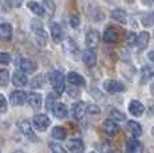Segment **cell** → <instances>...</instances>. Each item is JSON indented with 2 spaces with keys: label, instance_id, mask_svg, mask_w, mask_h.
Here are the masks:
<instances>
[{
  "label": "cell",
  "instance_id": "cell-3",
  "mask_svg": "<svg viewBox=\"0 0 154 153\" xmlns=\"http://www.w3.org/2000/svg\"><path fill=\"white\" fill-rule=\"evenodd\" d=\"M32 123H34L36 130L44 132L50 126V118L46 114H36V116L32 118Z\"/></svg>",
  "mask_w": 154,
  "mask_h": 153
},
{
  "label": "cell",
  "instance_id": "cell-17",
  "mask_svg": "<svg viewBox=\"0 0 154 153\" xmlns=\"http://www.w3.org/2000/svg\"><path fill=\"white\" fill-rule=\"evenodd\" d=\"M12 38V26L10 23H3L0 24V39L10 40Z\"/></svg>",
  "mask_w": 154,
  "mask_h": 153
},
{
  "label": "cell",
  "instance_id": "cell-9",
  "mask_svg": "<svg viewBox=\"0 0 154 153\" xmlns=\"http://www.w3.org/2000/svg\"><path fill=\"white\" fill-rule=\"evenodd\" d=\"M99 45V34L94 30H90L86 35V46L88 48H95Z\"/></svg>",
  "mask_w": 154,
  "mask_h": 153
},
{
  "label": "cell",
  "instance_id": "cell-32",
  "mask_svg": "<svg viewBox=\"0 0 154 153\" xmlns=\"http://www.w3.org/2000/svg\"><path fill=\"white\" fill-rule=\"evenodd\" d=\"M110 116L112 120H115V121H125L126 120V116L122 113V111L117 110V109H111L110 111Z\"/></svg>",
  "mask_w": 154,
  "mask_h": 153
},
{
  "label": "cell",
  "instance_id": "cell-46",
  "mask_svg": "<svg viewBox=\"0 0 154 153\" xmlns=\"http://www.w3.org/2000/svg\"><path fill=\"white\" fill-rule=\"evenodd\" d=\"M126 2H129V3H133V2H134V0H126Z\"/></svg>",
  "mask_w": 154,
  "mask_h": 153
},
{
  "label": "cell",
  "instance_id": "cell-4",
  "mask_svg": "<svg viewBox=\"0 0 154 153\" xmlns=\"http://www.w3.org/2000/svg\"><path fill=\"white\" fill-rule=\"evenodd\" d=\"M103 89L110 94H115V93H121L125 90V85L119 81H114V79H110V81H106L103 83Z\"/></svg>",
  "mask_w": 154,
  "mask_h": 153
},
{
  "label": "cell",
  "instance_id": "cell-31",
  "mask_svg": "<svg viewBox=\"0 0 154 153\" xmlns=\"http://www.w3.org/2000/svg\"><path fill=\"white\" fill-rule=\"evenodd\" d=\"M43 85H44V76L43 75H36L35 78H32L31 86L34 87V89H40Z\"/></svg>",
  "mask_w": 154,
  "mask_h": 153
},
{
  "label": "cell",
  "instance_id": "cell-8",
  "mask_svg": "<svg viewBox=\"0 0 154 153\" xmlns=\"http://www.w3.org/2000/svg\"><path fill=\"white\" fill-rule=\"evenodd\" d=\"M82 59H83V63L87 67H94L97 64V54L94 52L93 48H88L86 51H83Z\"/></svg>",
  "mask_w": 154,
  "mask_h": 153
},
{
  "label": "cell",
  "instance_id": "cell-45",
  "mask_svg": "<svg viewBox=\"0 0 154 153\" xmlns=\"http://www.w3.org/2000/svg\"><path fill=\"white\" fill-rule=\"evenodd\" d=\"M150 92H152V94L154 95V83L152 85V86H150Z\"/></svg>",
  "mask_w": 154,
  "mask_h": 153
},
{
  "label": "cell",
  "instance_id": "cell-1",
  "mask_svg": "<svg viewBox=\"0 0 154 153\" xmlns=\"http://www.w3.org/2000/svg\"><path fill=\"white\" fill-rule=\"evenodd\" d=\"M48 81L56 94H63L66 90V78L60 71H52L48 74Z\"/></svg>",
  "mask_w": 154,
  "mask_h": 153
},
{
  "label": "cell",
  "instance_id": "cell-47",
  "mask_svg": "<svg viewBox=\"0 0 154 153\" xmlns=\"http://www.w3.org/2000/svg\"><path fill=\"white\" fill-rule=\"evenodd\" d=\"M152 133H153V136H154V128H153V130H152Z\"/></svg>",
  "mask_w": 154,
  "mask_h": 153
},
{
  "label": "cell",
  "instance_id": "cell-19",
  "mask_svg": "<svg viewBox=\"0 0 154 153\" xmlns=\"http://www.w3.org/2000/svg\"><path fill=\"white\" fill-rule=\"evenodd\" d=\"M27 102L32 109H39L42 106V97L38 93H29L27 97Z\"/></svg>",
  "mask_w": 154,
  "mask_h": 153
},
{
  "label": "cell",
  "instance_id": "cell-6",
  "mask_svg": "<svg viewBox=\"0 0 154 153\" xmlns=\"http://www.w3.org/2000/svg\"><path fill=\"white\" fill-rule=\"evenodd\" d=\"M38 69V64L34 59H29V58H24V59L20 61V70H23L27 74H32L35 73Z\"/></svg>",
  "mask_w": 154,
  "mask_h": 153
},
{
  "label": "cell",
  "instance_id": "cell-37",
  "mask_svg": "<svg viewBox=\"0 0 154 153\" xmlns=\"http://www.w3.org/2000/svg\"><path fill=\"white\" fill-rule=\"evenodd\" d=\"M87 113L88 114H99L100 109L97 106V105H88L87 106Z\"/></svg>",
  "mask_w": 154,
  "mask_h": 153
},
{
  "label": "cell",
  "instance_id": "cell-26",
  "mask_svg": "<svg viewBox=\"0 0 154 153\" xmlns=\"http://www.w3.org/2000/svg\"><path fill=\"white\" fill-rule=\"evenodd\" d=\"M149 39H150V36L147 32H145V31L141 32V34L137 36V47L140 50H143L145 47L147 46V43H149Z\"/></svg>",
  "mask_w": 154,
  "mask_h": 153
},
{
  "label": "cell",
  "instance_id": "cell-14",
  "mask_svg": "<svg viewBox=\"0 0 154 153\" xmlns=\"http://www.w3.org/2000/svg\"><path fill=\"white\" fill-rule=\"evenodd\" d=\"M103 128H105V132L107 136H115V134L118 133V130H119V126H118V123L115 121H112V120H107V121H105L103 123Z\"/></svg>",
  "mask_w": 154,
  "mask_h": 153
},
{
  "label": "cell",
  "instance_id": "cell-24",
  "mask_svg": "<svg viewBox=\"0 0 154 153\" xmlns=\"http://www.w3.org/2000/svg\"><path fill=\"white\" fill-rule=\"evenodd\" d=\"M127 130H129L134 137H140L142 134L141 125L138 122H135V121H129L127 122Z\"/></svg>",
  "mask_w": 154,
  "mask_h": 153
},
{
  "label": "cell",
  "instance_id": "cell-16",
  "mask_svg": "<svg viewBox=\"0 0 154 153\" xmlns=\"http://www.w3.org/2000/svg\"><path fill=\"white\" fill-rule=\"evenodd\" d=\"M67 149L70 152H82L85 149V145H83V141L79 140V138H72L67 142Z\"/></svg>",
  "mask_w": 154,
  "mask_h": 153
},
{
  "label": "cell",
  "instance_id": "cell-29",
  "mask_svg": "<svg viewBox=\"0 0 154 153\" xmlns=\"http://www.w3.org/2000/svg\"><path fill=\"white\" fill-rule=\"evenodd\" d=\"M10 82V73L4 69H0V86H7Z\"/></svg>",
  "mask_w": 154,
  "mask_h": 153
},
{
  "label": "cell",
  "instance_id": "cell-18",
  "mask_svg": "<svg viewBox=\"0 0 154 153\" xmlns=\"http://www.w3.org/2000/svg\"><path fill=\"white\" fill-rule=\"evenodd\" d=\"M154 76V66H143L141 69V83H146Z\"/></svg>",
  "mask_w": 154,
  "mask_h": 153
},
{
  "label": "cell",
  "instance_id": "cell-30",
  "mask_svg": "<svg viewBox=\"0 0 154 153\" xmlns=\"http://www.w3.org/2000/svg\"><path fill=\"white\" fill-rule=\"evenodd\" d=\"M142 24L149 27V26H153L154 24V12H149V14H145L142 16Z\"/></svg>",
  "mask_w": 154,
  "mask_h": 153
},
{
  "label": "cell",
  "instance_id": "cell-7",
  "mask_svg": "<svg viewBox=\"0 0 154 153\" xmlns=\"http://www.w3.org/2000/svg\"><path fill=\"white\" fill-rule=\"evenodd\" d=\"M50 28H51V38L54 39V42H56V43L62 42V39H63V34H64L62 26L59 24V23L54 22V23L50 24Z\"/></svg>",
  "mask_w": 154,
  "mask_h": 153
},
{
  "label": "cell",
  "instance_id": "cell-38",
  "mask_svg": "<svg viewBox=\"0 0 154 153\" xmlns=\"http://www.w3.org/2000/svg\"><path fill=\"white\" fill-rule=\"evenodd\" d=\"M50 148H51L54 152H58V153H66V149L62 148V146H60V145H58V144H50Z\"/></svg>",
  "mask_w": 154,
  "mask_h": 153
},
{
  "label": "cell",
  "instance_id": "cell-5",
  "mask_svg": "<svg viewBox=\"0 0 154 153\" xmlns=\"http://www.w3.org/2000/svg\"><path fill=\"white\" fill-rule=\"evenodd\" d=\"M27 94L24 92H22V90H16V92H14L11 94L10 97V102L14 105V106H22V105H24L26 102H27Z\"/></svg>",
  "mask_w": 154,
  "mask_h": 153
},
{
  "label": "cell",
  "instance_id": "cell-42",
  "mask_svg": "<svg viewBox=\"0 0 154 153\" xmlns=\"http://www.w3.org/2000/svg\"><path fill=\"white\" fill-rule=\"evenodd\" d=\"M7 4H11L14 7H20L22 5V0H7Z\"/></svg>",
  "mask_w": 154,
  "mask_h": 153
},
{
  "label": "cell",
  "instance_id": "cell-36",
  "mask_svg": "<svg viewBox=\"0 0 154 153\" xmlns=\"http://www.w3.org/2000/svg\"><path fill=\"white\" fill-rule=\"evenodd\" d=\"M11 61L10 54L7 52H0V64H8Z\"/></svg>",
  "mask_w": 154,
  "mask_h": 153
},
{
  "label": "cell",
  "instance_id": "cell-44",
  "mask_svg": "<svg viewBox=\"0 0 154 153\" xmlns=\"http://www.w3.org/2000/svg\"><path fill=\"white\" fill-rule=\"evenodd\" d=\"M154 2V0H143V4H146V5H149V4H152V3Z\"/></svg>",
  "mask_w": 154,
  "mask_h": 153
},
{
  "label": "cell",
  "instance_id": "cell-39",
  "mask_svg": "<svg viewBox=\"0 0 154 153\" xmlns=\"http://www.w3.org/2000/svg\"><path fill=\"white\" fill-rule=\"evenodd\" d=\"M7 110V101H5L4 95L3 94H0V111H5Z\"/></svg>",
  "mask_w": 154,
  "mask_h": 153
},
{
  "label": "cell",
  "instance_id": "cell-48",
  "mask_svg": "<svg viewBox=\"0 0 154 153\" xmlns=\"http://www.w3.org/2000/svg\"><path fill=\"white\" fill-rule=\"evenodd\" d=\"M110 2H112V0H110Z\"/></svg>",
  "mask_w": 154,
  "mask_h": 153
},
{
  "label": "cell",
  "instance_id": "cell-43",
  "mask_svg": "<svg viewBox=\"0 0 154 153\" xmlns=\"http://www.w3.org/2000/svg\"><path fill=\"white\" fill-rule=\"evenodd\" d=\"M149 58H150V61L154 62V51H150L149 52Z\"/></svg>",
  "mask_w": 154,
  "mask_h": 153
},
{
  "label": "cell",
  "instance_id": "cell-11",
  "mask_svg": "<svg viewBox=\"0 0 154 153\" xmlns=\"http://www.w3.org/2000/svg\"><path fill=\"white\" fill-rule=\"evenodd\" d=\"M12 82H14V85L16 87H23V86H26L27 85V82H28V79H27V76L24 75V71H19V70H15V73H14V76H12Z\"/></svg>",
  "mask_w": 154,
  "mask_h": 153
},
{
  "label": "cell",
  "instance_id": "cell-40",
  "mask_svg": "<svg viewBox=\"0 0 154 153\" xmlns=\"http://www.w3.org/2000/svg\"><path fill=\"white\" fill-rule=\"evenodd\" d=\"M70 26H71V27H74V28L78 27V26H79V19H78V17H76V16H71L70 17Z\"/></svg>",
  "mask_w": 154,
  "mask_h": 153
},
{
  "label": "cell",
  "instance_id": "cell-34",
  "mask_svg": "<svg viewBox=\"0 0 154 153\" xmlns=\"http://www.w3.org/2000/svg\"><path fill=\"white\" fill-rule=\"evenodd\" d=\"M126 45L127 46H135L137 45V35L134 34V32H129L126 36Z\"/></svg>",
  "mask_w": 154,
  "mask_h": 153
},
{
  "label": "cell",
  "instance_id": "cell-22",
  "mask_svg": "<svg viewBox=\"0 0 154 153\" xmlns=\"http://www.w3.org/2000/svg\"><path fill=\"white\" fill-rule=\"evenodd\" d=\"M52 111H54L55 117L56 118H66L67 116H69V110H67V106L64 104H56L54 109H52Z\"/></svg>",
  "mask_w": 154,
  "mask_h": 153
},
{
  "label": "cell",
  "instance_id": "cell-13",
  "mask_svg": "<svg viewBox=\"0 0 154 153\" xmlns=\"http://www.w3.org/2000/svg\"><path fill=\"white\" fill-rule=\"evenodd\" d=\"M126 149L130 153H140V152L143 151V146H142V144L138 140L130 138V140H127V142H126Z\"/></svg>",
  "mask_w": 154,
  "mask_h": 153
},
{
  "label": "cell",
  "instance_id": "cell-28",
  "mask_svg": "<svg viewBox=\"0 0 154 153\" xmlns=\"http://www.w3.org/2000/svg\"><path fill=\"white\" fill-rule=\"evenodd\" d=\"M51 134H52V137L55 138V140H64V138L67 137V132H66V129L64 128H62V126H55L54 129H52V132H51Z\"/></svg>",
  "mask_w": 154,
  "mask_h": 153
},
{
  "label": "cell",
  "instance_id": "cell-41",
  "mask_svg": "<svg viewBox=\"0 0 154 153\" xmlns=\"http://www.w3.org/2000/svg\"><path fill=\"white\" fill-rule=\"evenodd\" d=\"M69 94L71 97H78L79 95V92L76 90V87H72V85H71V87L69 89Z\"/></svg>",
  "mask_w": 154,
  "mask_h": 153
},
{
  "label": "cell",
  "instance_id": "cell-35",
  "mask_svg": "<svg viewBox=\"0 0 154 153\" xmlns=\"http://www.w3.org/2000/svg\"><path fill=\"white\" fill-rule=\"evenodd\" d=\"M55 101H56V98H55L54 94H48V95H47V104H46L47 110H52V109H54Z\"/></svg>",
  "mask_w": 154,
  "mask_h": 153
},
{
  "label": "cell",
  "instance_id": "cell-27",
  "mask_svg": "<svg viewBox=\"0 0 154 153\" xmlns=\"http://www.w3.org/2000/svg\"><path fill=\"white\" fill-rule=\"evenodd\" d=\"M27 7L35 14V15H38V16H43L44 15V8L39 4V3H36V2H28L27 3Z\"/></svg>",
  "mask_w": 154,
  "mask_h": 153
},
{
  "label": "cell",
  "instance_id": "cell-21",
  "mask_svg": "<svg viewBox=\"0 0 154 153\" xmlns=\"http://www.w3.org/2000/svg\"><path fill=\"white\" fill-rule=\"evenodd\" d=\"M19 128H20V130H22V133L24 134L26 137L28 138V140H32V141H36V136H35V133H34V130H32V128H31V125H29L28 122H22L19 125Z\"/></svg>",
  "mask_w": 154,
  "mask_h": 153
},
{
  "label": "cell",
  "instance_id": "cell-12",
  "mask_svg": "<svg viewBox=\"0 0 154 153\" xmlns=\"http://www.w3.org/2000/svg\"><path fill=\"white\" fill-rule=\"evenodd\" d=\"M67 81H69L72 86H85V85H86L85 78L81 74L75 73V71L69 73V75H67Z\"/></svg>",
  "mask_w": 154,
  "mask_h": 153
},
{
  "label": "cell",
  "instance_id": "cell-20",
  "mask_svg": "<svg viewBox=\"0 0 154 153\" xmlns=\"http://www.w3.org/2000/svg\"><path fill=\"white\" fill-rule=\"evenodd\" d=\"M129 110H130V113H131L133 116L141 117L142 114H143L145 108H143V105H142L140 101H131L130 102V105H129Z\"/></svg>",
  "mask_w": 154,
  "mask_h": 153
},
{
  "label": "cell",
  "instance_id": "cell-25",
  "mask_svg": "<svg viewBox=\"0 0 154 153\" xmlns=\"http://www.w3.org/2000/svg\"><path fill=\"white\" fill-rule=\"evenodd\" d=\"M117 39H118L117 31H115L114 28H111V27L106 28L105 34H103V40L107 42V43H114V42H117Z\"/></svg>",
  "mask_w": 154,
  "mask_h": 153
},
{
  "label": "cell",
  "instance_id": "cell-33",
  "mask_svg": "<svg viewBox=\"0 0 154 153\" xmlns=\"http://www.w3.org/2000/svg\"><path fill=\"white\" fill-rule=\"evenodd\" d=\"M44 7H46V11H47V14H48L50 16L54 15L55 4H54V2H52V0H44Z\"/></svg>",
  "mask_w": 154,
  "mask_h": 153
},
{
  "label": "cell",
  "instance_id": "cell-2",
  "mask_svg": "<svg viewBox=\"0 0 154 153\" xmlns=\"http://www.w3.org/2000/svg\"><path fill=\"white\" fill-rule=\"evenodd\" d=\"M31 23H32L31 28H32V31L35 32V40H36L38 46L44 47L47 43V32L44 31V28H43V23L38 19H34Z\"/></svg>",
  "mask_w": 154,
  "mask_h": 153
},
{
  "label": "cell",
  "instance_id": "cell-15",
  "mask_svg": "<svg viewBox=\"0 0 154 153\" xmlns=\"http://www.w3.org/2000/svg\"><path fill=\"white\" fill-rule=\"evenodd\" d=\"M111 19H114L115 22L121 23V24H126L127 23V14L121 8H117V10L111 11Z\"/></svg>",
  "mask_w": 154,
  "mask_h": 153
},
{
  "label": "cell",
  "instance_id": "cell-23",
  "mask_svg": "<svg viewBox=\"0 0 154 153\" xmlns=\"http://www.w3.org/2000/svg\"><path fill=\"white\" fill-rule=\"evenodd\" d=\"M63 48L66 52H69L70 55H74L78 52V46H76V43L74 42L71 38H67V39L63 40Z\"/></svg>",
  "mask_w": 154,
  "mask_h": 153
},
{
  "label": "cell",
  "instance_id": "cell-10",
  "mask_svg": "<svg viewBox=\"0 0 154 153\" xmlns=\"http://www.w3.org/2000/svg\"><path fill=\"white\" fill-rule=\"evenodd\" d=\"M86 113H87V106L85 104H82V102H78V104H75L72 106V117L75 120H78V121H81L83 118Z\"/></svg>",
  "mask_w": 154,
  "mask_h": 153
}]
</instances>
